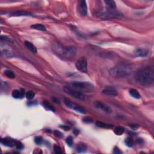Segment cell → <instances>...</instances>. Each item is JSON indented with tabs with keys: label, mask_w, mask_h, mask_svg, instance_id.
<instances>
[{
	"label": "cell",
	"mask_w": 154,
	"mask_h": 154,
	"mask_svg": "<svg viewBox=\"0 0 154 154\" xmlns=\"http://www.w3.org/2000/svg\"><path fill=\"white\" fill-rule=\"evenodd\" d=\"M136 78L143 85H150L153 83L154 74L153 70L149 68H143L136 72Z\"/></svg>",
	"instance_id": "1"
},
{
	"label": "cell",
	"mask_w": 154,
	"mask_h": 154,
	"mask_svg": "<svg viewBox=\"0 0 154 154\" xmlns=\"http://www.w3.org/2000/svg\"><path fill=\"white\" fill-rule=\"evenodd\" d=\"M109 72L113 76L124 78L131 74L132 69L128 64L121 63L112 68L109 70Z\"/></svg>",
	"instance_id": "2"
},
{
	"label": "cell",
	"mask_w": 154,
	"mask_h": 154,
	"mask_svg": "<svg viewBox=\"0 0 154 154\" xmlns=\"http://www.w3.org/2000/svg\"><path fill=\"white\" fill-rule=\"evenodd\" d=\"M96 16L103 20H110L122 18V15L119 12L116 11V10H108L106 12L96 13Z\"/></svg>",
	"instance_id": "3"
},
{
	"label": "cell",
	"mask_w": 154,
	"mask_h": 154,
	"mask_svg": "<svg viewBox=\"0 0 154 154\" xmlns=\"http://www.w3.org/2000/svg\"><path fill=\"white\" fill-rule=\"evenodd\" d=\"M73 89L81 91L86 92H92L94 90V87L88 82L74 81L71 83Z\"/></svg>",
	"instance_id": "4"
},
{
	"label": "cell",
	"mask_w": 154,
	"mask_h": 154,
	"mask_svg": "<svg viewBox=\"0 0 154 154\" xmlns=\"http://www.w3.org/2000/svg\"><path fill=\"white\" fill-rule=\"evenodd\" d=\"M57 50L59 54L64 56L66 58H71L74 57L76 54V49L73 47H64V46L58 45L57 47Z\"/></svg>",
	"instance_id": "5"
},
{
	"label": "cell",
	"mask_w": 154,
	"mask_h": 154,
	"mask_svg": "<svg viewBox=\"0 0 154 154\" xmlns=\"http://www.w3.org/2000/svg\"><path fill=\"white\" fill-rule=\"evenodd\" d=\"M64 91L66 93H68V95H71L72 97H75V98L78 99V100H84V95L82 92H80L79 90L75 89L72 88V87L65 86L64 87Z\"/></svg>",
	"instance_id": "6"
},
{
	"label": "cell",
	"mask_w": 154,
	"mask_h": 154,
	"mask_svg": "<svg viewBox=\"0 0 154 154\" xmlns=\"http://www.w3.org/2000/svg\"><path fill=\"white\" fill-rule=\"evenodd\" d=\"M76 69L83 73L87 72V60L85 57H81L76 61Z\"/></svg>",
	"instance_id": "7"
},
{
	"label": "cell",
	"mask_w": 154,
	"mask_h": 154,
	"mask_svg": "<svg viewBox=\"0 0 154 154\" xmlns=\"http://www.w3.org/2000/svg\"><path fill=\"white\" fill-rule=\"evenodd\" d=\"M93 104L96 108L101 109V110L104 111V112L107 113H111L112 112V108L106 105V104H104L103 102L98 101H96L94 102Z\"/></svg>",
	"instance_id": "8"
},
{
	"label": "cell",
	"mask_w": 154,
	"mask_h": 154,
	"mask_svg": "<svg viewBox=\"0 0 154 154\" xmlns=\"http://www.w3.org/2000/svg\"><path fill=\"white\" fill-rule=\"evenodd\" d=\"M102 93L105 95L111 97H116L118 95V92L113 87H107L102 90Z\"/></svg>",
	"instance_id": "9"
},
{
	"label": "cell",
	"mask_w": 154,
	"mask_h": 154,
	"mask_svg": "<svg viewBox=\"0 0 154 154\" xmlns=\"http://www.w3.org/2000/svg\"><path fill=\"white\" fill-rule=\"evenodd\" d=\"M16 141H16V140L9 137L3 138L1 140V143L3 145L8 147H13L14 146H16Z\"/></svg>",
	"instance_id": "10"
},
{
	"label": "cell",
	"mask_w": 154,
	"mask_h": 154,
	"mask_svg": "<svg viewBox=\"0 0 154 154\" xmlns=\"http://www.w3.org/2000/svg\"><path fill=\"white\" fill-rule=\"evenodd\" d=\"M79 12L81 16H85L87 15V7L86 2L84 0H81L79 2Z\"/></svg>",
	"instance_id": "11"
},
{
	"label": "cell",
	"mask_w": 154,
	"mask_h": 154,
	"mask_svg": "<svg viewBox=\"0 0 154 154\" xmlns=\"http://www.w3.org/2000/svg\"><path fill=\"white\" fill-rule=\"evenodd\" d=\"M134 53L137 56H138V57H146L147 55L148 54V51L145 49L137 48L134 51Z\"/></svg>",
	"instance_id": "12"
},
{
	"label": "cell",
	"mask_w": 154,
	"mask_h": 154,
	"mask_svg": "<svg viewBox=\"0 0 154 154\" xmlns=\"http://www.w3.org/2000/svg\"><path fill=\"white\" fill-rule=\"evenodd\" d=\"M104 3L106 4V6H107L108 10H115L116 8V3L114 1L112 0H106L104 1Z\"/></svg>",
	"instance_id": "13"
},
{
	"label": "cell",
	"mask_w": 154,
	"mask_h": 154,
	"mask_svg": "<svg viewBox=\"0 0 154 154\" xmlns=\"http://www.w3.org/2000/svg\"><path fill=\"white\" fill-rule=\"evenodd\" d=\"M31 15L30 13L25 11H15L10 13V16H29Z\"/></svg>",
	"instance_id": "14"
},
{
	"label": "cell",
	"mask_w": 154,
	"mask_h": 154,
	"mask_svg": "<svg viewBox=\"0 0 154 154\" xmlns=\"http://www.w3.org/2000/svg\"><path fill=\"white\" fill-rule=\"evenodd\" d=\"M87 146L84 143H79L76 147V151L78 153H84L87 150Z\"/></svg>",
	"instance_id": "15"
},
{
	"label": "cell",
	"mask_w": 154,
	"mask_h": 154,
	"mask_svg": "<svg viewBox=\"0 0 154 154\" xmlns=\"http://www.w3.org/2000/svg\"><path fill=\"white\" fill-rule=\"evenodd\" d=\"M25 47H26L27 48L29 49V50H30L32 52L35 53V54L36 53H37V48H36L35 46L32 43L28 42V41H25Z\"/></svg>",
	"instance_id": "16"
},
{
	"label": "cell",
	"mask_w": 154,
	"mask_h": 154,
	"mask_svg": "<svg viewBox=\"0 0 154 154\" xmlns=\"http://www.w3.org/2000/svg\"><path fill=\"white\" fill-rule=\"evenodd\" d=\"M31 28L32 29H35V30H40V31H45L47 30V28L45 25H43V24H32V25H31Z\"/></svg>",
	"instance_id": "17"
},
{
	"label": "cell",
	"mask_w": 154,
	"mask_h": 154,
	"mask_svg": "<svg viewBox=\"0 0 154 154\" xmlns=\"http://www.w3.org/2000/svg\"><path fill=\"white\" fill-rule=\"evenodd\" d=\"M96 125L98 127L105 128V129H109V128H113V125L111 124H105V123L102 122H96Z\"/></svg>",
	"instance_id": "18"
},
{
	"label": "cell",
	"mask_w": 154,
	"mask_h": 154,
	"mask_svg": "<svg viewBox=\"0 0 154 154\" xmlns=\"http://www.w3.org/2000/svg\"><path fill=\"white\" fill-rule=\"evenodd\" d=\"M64 102L68 107H69L70 108H72L73 109H74L75 108V107L77 106V105H76V104L72 102L71 100H69V99H67V98L64 99Z\"/></svg>",
	"instance_id": "19"
},
{
	"label": "cell",
	"mask_w": 154,
	"mask_h": 154,
	"mask_svg": "<svg viewBox=\"0 0 154 154\" xmlns=\"http://www.w3.org/2000/svg\"><path fill=\"white\" fill-rule=\"evenodd\" d=\"M129 93L130 95H131V96L134 97V98H136V99H140V93H138V92L136 89H131L129 90Z\"/></svg>",
	"instance_id": "20"
},
{
	"label": "cell",
	"mask_w": 154,
	"mask_h": 154,
	"mask_svg": "<svg viewBox=\"0 0 154 154\" xmlns=\"http://www.w3.org/2000/svg\"><path fill=\"white\" fill-rule=\"evenodd\" d=\"M12 96L14 97V98L19 99L20 97H23V93L19 90H15L12 92Z\"/></svg>",
	"instance_id": "21"
},
{
	"label": "cell",
	"mask_w": 154,
	"mask_h": 154,
	"mask_svg": "<svg viewBox=\"0 0 154 154\" xmlns=\"http://www.w3.org/2000/svg\"><path fill=\"white\" fill-rule=\"evenodd\" d=\"M124 128L122 127V126H117L114 130V134H116V135H117V136H121V135L124 134Z\"/></svg>",
	"instance_id": "22"
},
{
	"label": "cell",
	"mask_w": 154,
	"mask_h": 154,
	"mask_svg": "<svg viewBox=\"0 0 154 154\" xmlns=\"http://www.w3.org/2000/svg\"><path fill=\"white\" fill-rule=\"evenodd\" d=\"M43 107H45L46 109H47L48 110L51 111V112H56V109L54 108V107H53V106L51 105L49 102H48L47 101H44L43 102Z\"/></svg>",
	"instance_id": "23"
},
{
	"label": "cell",
	"mask_w": 154,
	"mask_h": 154,
	"mask_svg": "<svg viewBox=\"0 0 154 154\" xmlns=\"http://www.w3.org/2000/svg\"><path fill=\"white\" fill-rule=\"evenodd\" d=\"M125 145L127 146L128 147H129L131 148L133 146V144H134V141H133V138H132L131 137H128L125 140Z\"/></svg>",
	"instance_id": "24"
},
{
	"label": "cell",
	"mask_w": 154,
	"mask_h": 154,
	"mask_svg": "<svg viewBox=\"0 0 154 154\" xmlns=\"http://www.w3.org/2000/svg\"><path fill=\"white\" fill-rule=\"evenodd\" d=\"M4 74L6 75V76H7L8 78H11V79H13V78H15V75L14 73H13L12 72L8 71V70H6V71H5L4 72Z\"/></svg>",
	"instance_id": "25"
},
{
	"label": "cell",
	"mask_w": 154,
	"mask_h": 154,
	"mask_svg": "<svg viewBox=\"0 0 154 154\" xmlns=\"http://www.w3.org/2000/svg\"><path fill=\"white\" fill-rule=\"evenodd\" d=\"M66 143L69 146H70V147L72 146V145L73 144V140L72 137V136L68 137L66 139Z\"/></svg>",
	"instance_id": "26"
},
{
	"label": "cell",
	"mask_w": 154,
	"mask_h": 154,
	"mask_svg": "<svg viewBox=\"0 0 154 154\" xmlns=\"http://www.w3.org/2000/svg\"><path fill=\"white\" fill-rule=\"evenodd\" d=\"M35 96V93L32 91H28L26 93V97L29 100H32V98H34Z\"/></svg>",
	"instance_id": "27"
},
{
	"label": "cell",
	"mask_w": 154,
	"mask_h": 154,
	"mask_svg": "<svg viewBox=\"0 0 154 154\" xmlns=\"http://www.w3.org/2000/svg\"><path fill=\"white\" fill-rule=\"evenodd\" d=\"M43 140L40 136H37L35 138V141L37 145H41L43 143Z\"/></svg>",
	"instance_id": "28"
},
{
	"label": "cell",
	"mask_w": 154,
	"mask_h": 154,
	"mask_svg": "<svg viewBox=\"0 0 154 154\" xmlns=\"http://www.w3.org/2000/svg\"><path fill=\"white\" fill-rule=\"evenodd\" d=\"M74 110H75L77 112H79V113H81V114H85V112L84 109H83V108L80 107V106H78V105H77L76 107H75V108L74 109Z\"/></svg>",
	"instance_id": "29"
},
{
	"label": "cell",
	"mask_w": 154,
	"mask_h": 154,
	"mask_svg": "<svg viewBox=\"0 0 154 154\" xmlns=\"http://www.w3.org/2000/svg\"><path fill=\"white\" fill-rule=\"evenodd\" d=\"M54 150L55 153L59 154V153H62V150H61V148L58 146V145H54Z\"/></svg>",
	"instance_id": "30"
},
{
	"label": "cell",
	"mask_w": 154,
	"mask_h": 154,
	"mask_svg": "<svg viewBox=\"0 0 154 154\" xmlns=\"http://www.w3.org/2000/svg\"><path fill=\"white\" fill-rule=\"evenodd\" d=\"M54 134L55 136H56V137H59V138H63V134L61 133L60 131H57V130H56V131H54Z\"/></svg>",
	"instance_id": "31"
},
{
	"label": "cell",
	"mask_w": 154,
	"mask_h": 154,
	"mask_svg": "<svg viewBox=\"0 0 154 154\" xmlns=\"http://www.w3.org/2000/svg\"><path fill=\"white\" fill-rule=\"evenodd\" d=\"M83 120L84 122L87 123V124H88V123H91L93 122V120H92L90 117H84L83 119Z\"/></svg>",
	"instance_id": "32"
},
{
	"label": "cell",
	"mask_w": 154,
	"mask_h": 154,
	"mask_svg": "<svg viewBox=\"0 0 154 154\" xmlns=\"http://www.w3.org/2000/svg\"><path fill=\"white\" fill-rule=\"evenodd\" d=\"M16 147L18 149H23L24 146L23 145L20 143V141H16Z\"/></svg>",
	"instance_id": "33"
},
{
	"label": "cell",
	"mask_w": 154,
	"mask_h": 154,
	"mask_svg": "<svg viewBox=\"0 0 154 154\" xmlns=\"http://www.w3.org/2000/svg\"><path fill=\"white\" fill-rule=\"evenodd\" d=\"M1 39L2 40H6V41H8V42H10L11 41V39L8 37H6V36H1Z\"/></svg>",
	"instance_id": "34"
},
{
	"label": "cell",
	"mask_w": 154,
	"mask_h": 154,
	"mask_svg": "<svg viewBox=\"0 0 154 154\" xmlns=\"http://www.w3.org/2000/svg\"><path fill=\"white\" fill-rule=\"evenodd\" d=\"M122 152H121L120 150L119 149L117 148H115L113 150V153H116V154H119V153H121Z\"/></svg>",
	"instance_id": "35"
},
{
	"label": "cell",
	"mask_w": 154,
	"mask_h": 154,
	"mask_svg": "<svg viewBox=\"0 0 154 154\" xmlns=\"http://www.w3.org/2000/svg\"><path fill=\"white\" fill-rule=\"evenodd\" d=\"M60 128H62V129H63L64 130H65V131H68V130L70 129V127L69 126H67V125H63V126H60Z\"/></svg>",
	"instance_id": "36"
},
{
	"label": "cell",
	"mask_w": 154,
	"mask_h": 154,
	"mask_svg": "<svg viewBox=\"0 0 154 154\" xmlns=\"http://www.w3.org/2000/svg\"><path fill=\"white\" fill-rule=\"evenodd\" d=\"M129 126H131V127L132 128H133V129H137V128H138V125H136V124H131Z\"/></svg>",
	"instance_id": "37"
},
{
	"label": "cell",
	"mask_w": 154,
	"mask_h": 154,
	"mask_svg": "<svg viewBox=\"0 0 154 154\" xmlns=\"http://www.w3.org/2000/svg\"><path fill=\"white\" fill-rule=\"evenodd\" d=\"M78 133H79V131H78V129H75L74 130V134L77 136V135L78 134Z\"/></svg>",
	"instance_id": "38"
}]
</instances>
